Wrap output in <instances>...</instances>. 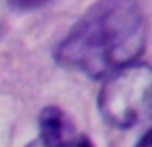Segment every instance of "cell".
I'll return each mask as SVG.
<instances>
[{
  "instance_id": "obj_1",
  "label": "cell",
  "mask_w": 152,
  "mask_h": 147,
  "mask_svg": "<svg viewBox=\"0 0 152 147\" xmlns=\"http://www.w3.org/2000/svg\"><path fill=\"white\" fill-rule=\"evenodd\" d=\"M146 47V19L129 0L98 2L60 41L54 58L60 66L106 79L135 64Z\"/></svg>"
},
{
  "instance_id": "obj_2",
  "label": "cell",
  "mask_w": 152,
  "mask_h": 147,
  "mask_svg": "<svg viewBox=\"0 0 152 147\" xmlns=\"http://www.w3.org/2000/svg\"><path fill=\"white\" fill-rule=\"evenodd\" d=\"M150 106L152 70L142 62H135L108 75L98 93L100 114L115 128H133L148 120Z\"/></svg>"
},
{
  "instance_id": "obj_3",
  "label": "cell",
  "mask_w": 152,
  "mask_h": 147,
  "mask_svg": "<svg viewBox=\"0 0 152 147\" xmlns=\"http://www.w3.org/2000/svg\"><path fill=\"white\" fill-rule=\"evenodd\" d=\"M39 136L42 147H73L79 140L75 122L60 106H45L41 110Z\"/></svg>"
},
{
  "instance_id": "obj_4",
  "label": "cell",
  "mask_w": 152,
  "mask_h": 147,
  "mask_svg": "<svg viewBox=\"0 0 152 147\" xmlns=\"http://www.w3.org/2000/svg\"><path fill=\"white\" fill-rule=\"evenodd\" d=\"M46 2H10V8H25V10H35V8H42Z\"/></svg>"
},
{
  "instance_id": "obj_5",
  "label": "cell",
  "mask_w": 152,
  "mask_h": 147,
  "mask_svg": "<svg viewBox=\"0 0 152 147\" xmlns=\"http://www.w3.org/2000/svg\"><path fill=\"white\" fill-rule=\"evenodd\" d=\"M150 134H152L150 130H146V132L141 136V140L137 141V145H135V147H152L150 145Z\"/></svg>"
},
{
  "instance_id": "obj_6",
  "label": "cell",
  "mask_w": 152,
  "mask_h": 147,
  "mask_svg": "<svg viewBox=\"0 0 152 147\" xmlns=\"http://www.w3.org/2000/svg\"><path fill=\"white\" fill-rule=\"evenodd\" d=\"M73 147H94V145H93V141H91L89 137L81 136V137H79L77 141H75V145H73Z\"/></svg>"
},
{
  "instance_id": "obj_7",
  "label": "cell",
  "mask_w": 152,
  "mask_h": 147,
  "mask_svg": "<svg viewBox=\"0 0 152 147\" xmlns=\"http://www.w3.org/2000/svg\"><path fill=\"white\" fill-rule=\"evenodd\" d=\"M27 147H35V145H27Z\"/></svg>"
}]
</instances>
